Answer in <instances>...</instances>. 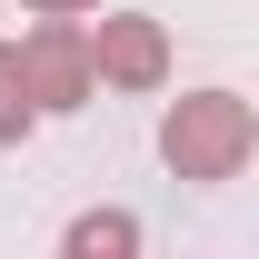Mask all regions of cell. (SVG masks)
Here are the masks:
<instances>
[{
    "instance_id": "1",
    "label": "cell",
    "mask_w": 259,
    "mask_h": 259,
    "mask_svg": "<svg viewBox=\"0 0 259 259\" xmlns=\"http://www.w3.org/2000/svg\"><path fill=\"white\" fill-rule=\"evenodd\" d=\"M249 100H229V90H199L180 100L160 120V160L180 169V180H239V160H249Z\"/></svg>"
},
{
    "instance_id": "2",
    "label": "cell",
    "mask_w": 259,
    "mask_h": 259,
    "mask_svg": "<svg viewBox=\"0 0 259 259\" xmlns=\"http://www.w3.org/2000/svg\"><path fill=\"white\" fill-rule=\"evenodd\" d=\"M20 80H30L40 110H80V90H90V40L70 30V20L40 10V30L20 40Z\"/></svg>"
},
{
    "instance_id": "3",
    "label": "cell",
    "mask_w": 259,
    "mask_h": 259,
    "mask_svg": "<svg viewBox=\"0 0 259 259\" xmlns=\"http://www.w3.org/2000/svg\"><path fill=\"white\" fill-rule=\"evenodd\" d=\"M90 70L120 80V90H160V70H169L160 20H100V30H90Z\"/></svg>"
},
{
    "instance_id": "5",
    "label": "cell",
    "mask_w": 259,
    "mask_h": 259,
    "mask_svg": "<svg viewBox=\"0 0 259 259\" xmlns=\"http://www.w3.org/2000/svg\"><path fill=\"white\" fill-rule=\"evenodd\" d=\"M130 239H140V229H130V220H80V229H70V249H130Z\"/></svg>"
},
{
    "instance_id": "4",
    "label": "cell",
    "mask_w": 259,
    "mask_h": 259,
    "mask_svg": "<svg viewBox=\"0 0 259 259\" xmlns=\"http://www.w3.org/2000/svg\"><path fill=\"white\" fill-rule=\"evenodd\" d=\"M30 120H40V100H30V80H20V50H0V140H20Z\"/></svg>"
},
{
    "instance_id": "6",
    "label": "cell",
    "mask_w": 259,
    "mask_h": 259,
    "mask_svg": "<svg viewBox=\"0 0 259 259\" xmlns=\"http://www.w3.org/2000/svg\"><path fill=\"white\" fill-rule=\"evenodd\" d=\"M30 10H50V20H70V10H100V0H30Z\"/></svg>"
}]
</instances>
